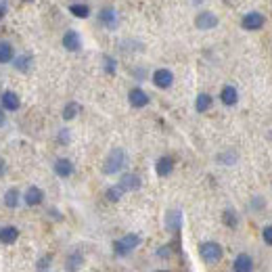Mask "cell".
<instances>
[{
  "label": "cell",
  "instance_id": "6da1fadb",
  "mask_svg": "<svg viewBox=\"0 0 272 272\" xmlns=\"http://www.w3.org/2000/svg\"><path fill=\"white\" fill-rule=\"evenodd\" d=\"M126 163H128V155L124 149H113L111 153L107 155V159L103 163V172L107 176H113V174H118L122 172L124 168H126Z\"/></svg>",
  "mask_w": 272,
  "mask_h": 272
},
{
  "label": "cell",
  "instance_id": "7a4b0ae2",
  "mask_svg": "<svg viewBox=\"0 0 272 272\" xmlns=\"http://www.w3.org/2000/svg\"><path fill=\"white\" fill-rule=\"evenodd\" d=\"M141 245V237L134 235V232H130V235H124L122 239H118L113 243V249L118 255H128L132 249H136V247Z\"/></svg>",
  "mask_w": 272,
  "mask_h": 272
},
{
  "label": "cell",
  "instance_id": "3957f363",
  "mask_svg": "<svg viewBox=\"0 0 272 272\" xmlns=\"http://www.w3.org/2000/svg\"><path fill=\"white\" fill-rule=\"evenodd\" d=\"M199 253H201V258H203L205 264H218L222 260V247L216 243V241H207V243H203L199 247Z\"/></svg>",
  "mask_w": 272,
  "mask_h": 272
},
{
  "label": "cell",
  "instance_id": "277c9868",
  "mask_svg": "<svg viewBox=\"0 0 272 272\" xmlns=\"http://www.w3.org/2000/svg\"><path fill=\"white\" fill-rule=\"evenodd\" d=\"M118 21H120V17H118V13H115V9H111V6H105V9L99 13V23L107 29H115L118 27Z\"/></svg>",
  "mask_w": 272,
  "mask_h": 272
},
{
  "label": "cell",
  "instance_id": "5b68a950",
  "mask_svg": "<svg viewBox=\"0 0 272 272\" xmlns=\"http://www.w3.org/2000/svg\"><path fill=\"white\" fill-rule=\"evenodd\" d=\"M0 107H2L4 111H17V109L21 107V100L17 97V92L4 90L2 95H0Z\"/></svg>",
  "mask_w": 272,
  "mask_h": 272
},
{
  "label": "cell",
  "instance_id": "8992f818",
  "mask_svg": "<svg viewBox=\"0 0 272 272\" xmlns=\"http://www.w3.org/2000/svg\"><path fill=\"white\" fill-rule=\"evenodd\" d=\"M195 25L197 29H214L218 25V17L212 11H201L195 17Z\"/></svg>",
  "mask_w": 272,
  "mask_h": 272
},
{
  "label": "cell",
  "instance_id": "52a82bcc",
  "mask_svg": "<svg viewBox=\"0 0 272 272\" xmlns=\"http://www.w3.org/2000/svg\"><path fill=\"white\" fill-rule=\"evenodd\" d=\"M153 84L157 88H170L174 84V74L170 72V69H157V72L153 74Z\"/></svg>",
  "mask_w": 272,
  "mask_h": 272
},
{
  "label": "cell",
  "instance_id": "ba28073f",
  "mask_svg": "<svg viewBox=\"0 0 272 272\" xmlns=\"http://www.w3.org/2000/svg\"><path fill=\"white\" fill-rule=\"evenodd\" d=\"M264 15L262 13H247L243 19H241V25H243V29H249V32H253V29H260L264 25Z\"/></svg>",
  "mask_w": 272,
  "mask_h": 272
},
{
  "label": "cell",
  "instance_id": "9c48e42d",
  "mask_svg": "<svg viewBox=\"0 0 272 272\" xmlns=\"http://www.w3.org/2000/svg\"><path fill=\"white\" fill-rule=\"evenodd\" d=\"M128 100L134 109H143V107L149 105V95H147L143 88H132L128 92Z\"/></svg>",
  "mask_w": 272,
  "mask_h": 272
},
{
  "label": "cell",
  "instance_id": "30bf717a",
  "mask_svg": "<svg viewBox=\"0 0 272 272\" xmlns=\"http://www.w3.org/2000/svg\"><path fill=\"white\" fill-rule=\"evenodd\" d=\"M63 46L69 50V52H77L82 49V38H80V34L77 32H74V29H67V32L63 34Z\"/></svg>",
  "mask_w": 272,
  "mask_h": 272
},
{
  "label": "cell",
  "instance_id": "8fae6325",
  "mask_svg": "<svg viewBox=\"0 0 272 272\" xmlns=\"http://www.w3.org/2000/svg\"><path fill=\"white\" fill-rule=\"evenodd\" d=\"M118 184L122 186L124 193H128V191H138V189H141L143 180H141V176H138V174H124Z\"/></svg>",
  "mask_w": 272,
  "mask_h": 272
},
{
  "label": "cell",
  "instance_id": "7c38bea8",
  "mask_svg": "<svg viewBox=\"0 0 272 272\" xmlns=\"http://www.w3.org/2000/svg\"><path fill=\"white\" fill-rule=\"evenodd\" d=\"M23 201L29 205V207H36V205H40L42 201H44V193L42 189H38V186H29V189L25 191V195H23Z\"/></svg>",
  "mask_w": 272,
  "mask_h": 272
},
{
  "label": "cell",
  "instance_id": "4fadbf2b",
  "mask_svg": "<svg viewBox=\"0 0 272 272\" xmlns=\"http://www.w3.org/2000/svg\"><path fill=\"white\" fill-rule=\"evenodd\" d=\"M155 172H157V176H161V178H166V176H170L174 172V159L172 157H159L157 159V163H155Z\"/></svg>",
  "mask_w": 272,
  "mask_h": 272
},
{
  "label": "cell",
  "instance_id": "5bb4252c",
  "mask_svg": "<svg viewBox=\"0 0 272 272\" xmlns=\"http://www.w3.org/2000/svg\"><path fill=\"white\" fill-rule=\"evenodd\" d=\"M232 270H235V272H251V270H253V260H251V255L239 253L237 258H235V264H232Z\"/></svg>",
  "mask_w": 272,
  "mask_h": 272
},
{
  "label": "cell",
  "instance_id": "9a60e30c",
  "mask_svg": "<svg viewBox=\"0 0 272 272\" xmlns=\"http://www.w3.org/2000/svg\"><path fill=\"white\" fill-rule=\"evenodd\" d=\"M54 174L61 176V178H69L74 174V163L65 159V157H59L57 161H54Z\"/></svg>",
  "mask_w": 272,
  "mask_h": 272
},
{
  "label": "cell",
  "instance_id": "2e32d148",
  "mask_svg": "<svg viewBox=\"0 0 272 272\" xmlns=\"http://www.w3.org/2000/svg\"><path fill=\"white\" fill-rule=\"evenodd\" d=\"M166 226L172 232L180 230V226H182V212L180 209H170L168 216H166Z\"/></svg>",
  "mask_w": 272,
  "mask_h": 272
},
{
  "label": "cell",
  "instance_id": "e0dca14e",
  "mask_svg": "<svg viewBox=\"0 0 272 272\" xmlns=\"http://www.w3.org/2000/svg\"><path fill=\"white\" fill-rule=\"evenodd\" d=\"M19 239V228L17 226H2L0 228V243L13 245Z\"/></svg>",
  "mask_w": 272,
  "mask_h": 272
},
{
  "label": "cell",
  "instance_id": "ac0fdd59",
  "mask_svg": "<svg viewBox=\"0 0 272 272\" xmlns=\"http://www.w3.org/2000/svg\"><path fill=\"white\" fill-rule=\"evenodd\" d=\"M220 99L226 107H232V105H237V100H239V92L235 86H224L220 92Z\"/></svg>",
  "mask_w": 272,
  "mask_h": 272
},
{
  "label": "cell",
  "instance_id": "d6986e66",
  "mask_svg": "<svg viewBox=\"0 0 272 272\" xmlns=\"http://www.w3.org/2000/svg\"><path fill=\"white\" fill-rule=\"evenodd\" d=\"M32 63H34V59H32V54H19V57H15L13 59V65L17 72H29L32 69Z\"/></svg>",
  "mask_w": 272,
  "mask_h": 272
},
{
  "label": "cell",
  "instance_id": "ffe728a7",
  "mask_svg": "<svg viewBox=\"0 0 272 272\" xmlns=\"http://www.w3.org/2000/svg\"><path fill=\"white\" fill-rule=\"evenodd\" d=\"M15 59V50H13V44L6 42V40H0V63H13Z\"/></svg>",
  "mask_w": 272,
  "mask_h": 272
},
{
  "label": "cell",
  "instance_id": "44dd1931",
  "mask_svg": "<svg viewBox=\"0 0 272 272\" xmlns=\"http://www.w3.org/2000/svg\"><path fill=\"white\" fill-rule=\"evenodd\" d=\"M69 13L77 19H86V17H90V6L84 2H74V4H69Z\"/></svg>",
  "mask_w": 272,
  "mask_h": 272
},
{
  "label": "cell",
  "instance_id": "7402d4cb",
  "mask_svg": "<svg viewBox=\"0 0 272 272\" xmlns=\"http://www.w3.org/2000/svg\"><path fill=\"white\" fill-rule=\"evenodd\" d=\"M212 103H214V99L207 95V92H201V95L197 97V100H195V109L199 113H205L209 107H212Z\"/></svg>",
  "mask_w": 272,
  "mask_h": 272
},
{
  "label": "cell",
  "instance_id": "603a6c76",
  "mask_svg": "<svg viewBox=\"0 0 272 272\" xmlns=\"http://www.w3.org/2000/svg\"><path fill=\"white\" fill-rule=\"evenodd\" d=\"M19 199H21V193L17 189H9L4 193V205L11 207V209H15L19 205Z\"/></svg>",
  "mask_w": 272,
  "mask_h": 272
},
{
  "label": "cell",
  "instance_id": "cb8c5ba5",
  "mask_svg": "<svg viewBox=\"0 0 272 272\" xmlns=\"http://www.w3.org/2000/svg\"><path fill=\"white\" fill-rule=\"evenodd\" d=\"M82 262H84V258H82V253L80 251H74L72 255L67 258V262H65V268L69 270V272H75L77 268L82 266Z\"/></svg>",
  "mask_w": 272,
  "mask_h": 272
},
{
  "label": "cell",
  "instance_id": "d4e9b609",
  "mask_svg": "<svg viewBox=\"0 0 272 272\" xmlns=\"http://www.w3.org/2000/svg\"><path fill=\"white\" fill-rule=\"evenodd\" d=\"M80 109H82V107L77 105V103H74V100H72V103H67V105L63 107V120H65V122H72L75 115L80 113Z\"/></svg>",
  "mask_w": 272,
  "mask_h": 272
},
{
  "label": "cell",
  "instance_id": "484cf974",
  "mask_svg": "<svg viewBox=\"0 0 272 272\" xmlns=\"http://www.w3.org/2000/svg\"><path fill=\"white\" fill-rule=\"evenodd\" d=\"M122 195H124V191H122L120 184H115V186H111V189H107V193H105V197L109 201H113V203H115V201H120Z\"/></svg>",
  "mask_w": 272,
  "mask_h": 272
},
{
  "label": "cell",
  "instance_id": "4316f807",
  "mask_svg": "<svg viewBox=\"0 0 272 272\" xmlns=\"http://www.w3.org/2000/svg\"><path fill=\"white\" fill-rule=\"evenodd\" d=\"M103 67H105V74H107V75H113L115 69H118V63H115L113 57H105V59H103Z\"/></svg>",
  "mask_w": 272,
  "mask_h": 272
},
{
  "label": "cell",
  "instance_id": "83f0119b",
  "mask_svg": "<svg viewBox=\"0 0 272 272\" xmlns=\"http://www.w3.org/2000/svg\"><path fill=\"white\" fill-rule=\"evenodd\" d=\"M222 220H224V224H226V226H230V228H235L237 226V214L235 212H232V209H226V212H224V218H222Z\"/></svg>",
  "mask_w": 272,
  "mask_h": 272
},
{
  "label": "cell",
  "instance_id": "f1b7e54d",
  "mask_svg": "<svg viewBox=\"0 0 272 272\" xmlns=\"http://www.w3.org/2000/svg\"><path fill=\"white\" fill-rule=\"evenodd\" d=\"M262 237H264V243L272 245V226H264V230H262Z\"/></svg>",
  "mask_w": 272,
  "mask_h": 272
},
{
  "label": "cell",
  "instance_id": "f546056e",
  "mask_svg": "<svg viewBox=\"0 0 272 272\" xmlns=\"http://www.w3.org/2000/svg\"><path fill=\"white\" fill-rule=\"evenodd\" d=\"M50 266V255H44V258L42 260H38V270H46V268H49Z\"/></svg>",
  "mask_w": 272,
  "mask_h": 272
},
{
  "label": "cell",
  "instance_id": "4dcf8cb0",
  "mask_svg": "<svg viewBox=\"0 0 272 272\" xmlns=\"http://www.w3.org/2000/svg\"><path fill=\"white\" fill-rule=\"evenodd\" d=\"M6 11H9V2H6V0H0V21L6 17Z\"/></svg>",
  "mask_w": 272,
  "mask_h": 272
},
{
  "label": "cell",
  "instance_id": "1f68e13d",
  "mask_svg": "<svg viewBox=\"0 0 272 272\" xmlns=\"http://www.w3.org/2000/svg\"><path fill=\"white\" fill-rule=\"evenodd\" d=\"M59 143L61 145H67L69 143V130H61L59 132Z\"/></svg>",
  "mask_w": 272,
  "mask_h": 272
},
{
  "label": "cell",
  "instance_id": "d6a6232c",
  "mask_svg": "<svg viewBox=\"0 0 272 272\" xmlns=\"http://www.w3.org/2000/svg\"><path fill=\"white\" fill-rule=\"evenodd\" d=\"M4 172H6V163H4V159H0V178L4 176Z\"/></svg>",
  "mask_w": 272,
  "mask_h": 272
},
{
  "label": "cell",
  "instance_id": "836d02e7",
  "mask_svg": "<svg viewBox=\"0 0 272 272\" xmlns=\"http://www.w3.org/2000/svg\"><path fill=\"white\" fill-rule=\"evenodd\" d=\"M4 120H6V111H4L2 107H0V126H2V124H4Z\"/></svg>",
  "mask_w": 272,
  "mask_h": 272
},
{
  "label": "cell",
  "instance_id": "e575fe53",
  "mask_svg": "<svg viewBox=\"0 0 272 272\" xmlns=\"http://www.w3.org/2000/svg\"><path fill=\"white\" fill-rule=\"evenodd\" d=\"M159 272H168V270H159Z\"/></svg>",
  "mask_w": 272,
  "mask_h": 272
},
{
  "label": "cell",
  "instance_id": "d590c367",
  "mask_svg": "<svg viewBox=\"0 0 272 272\" xmlns=\"http://www.w3.org/2000/svg\"><path fill=\"white\" fill-rule=\"evenodd\" d=\"M23 2H29V0H23Z\"/></svg>",
  "mask_w": 272,
  "mask_h": 272
},
{
  "label": "cell",
  "instance_id": "8d00e7d4",
  "mask_svg": "<svg viewBox=\"0 0 272 272\" xmlns=\"http://www.w3.org/2000/svg\"><path fill=\"white\" fill-rule=\"evenodd\" d=\"M195 2H201V0H195Z\"/></svg>",
  "mask_w": 272,
  "mask_h": 272
}]
</instances>
